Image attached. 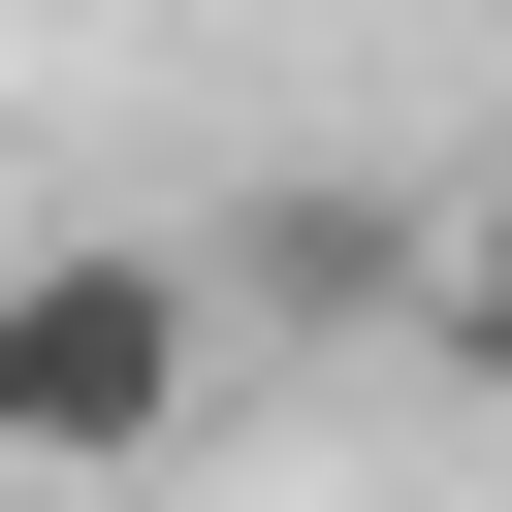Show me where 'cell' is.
I'll return each mask as SVG.
<instances>
[{
    "mask_svg": "<svg viewBox=\"0 0 512 512\" xmlns=\"http://www.w3.org/2000/svg\"><path fill=\"white\" fill-rule=\"evenodd\" d=\"M192 416V256H0V480H128Z\"/></svg>",
    "mask_w": 512,
    "mask_h": 512,
    "instance_id": "cell-1",
    "label": "cell"
},
{
    "mask_svg": "<svg viewBox=\"0 0 512 512\" xmlns=\"http://www.w3.org/2000/svg\"><path fill=\"white\" fill-rule=\"evenodd\" d=\"M416 320H448V352L512 384V192H448V288H416Z\"/></svg>",
    "mask_w": 512,
    "mask_h": 512,
    "instance_id": "cell-2",
    "label": "cell"
}]
</instances>
